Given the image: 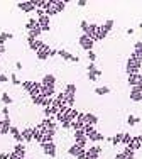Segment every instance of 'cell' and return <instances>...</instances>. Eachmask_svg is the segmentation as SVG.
<instances>
[{"instance_id":"8","label":"cell","mask_w":142,"mask_h":159,"mask_svg":"<svg viewBox=\"0 0 142 159\" xmlns=\"http://www.w3.org/2000/svg\"><path fill=\"white\" fill-rule=\"evenodd\" d=\"M0 124H2V130H0V135L10 134V127H12V124H10V117H3V120H0Z\"/></svg>"},{"instance_id":"52","label":"cell","mask_w":142,"mask_h":159,"mask_svg":"<svg viewBox=\"0 0 142 159\" xmlns=\"http://www.w3.org/2000/svg\"><path fill=\"white\" fill-rule=\"evenodd\" d=\"M7 81H9V76H5V75L0 73V83H7Z\"/></svg>"},{"instance_id":"1","label":"cell","mask_w":142,"mask_h":159,"mask_svg":"<svg viewBox=\"0 0 142 159\" xmlns=\"http://www.w3.org/2000/svg\"><path fill=\"white\" fill-rule=\"evenodd\" d=\"M140 64L137 59L134 58H129V61H127V66H125V71L127 75H139V70H140Z\"/></svg>"},{"instance_id":"20","label":"cell","mask_w":142,"mask_h":159,"mask_svg":"<svg viewBox=\"0 0 142 159\" xmlns=\"http://www.w3.org/2000/svg\"><path fill=\"white\" fill-rule=\"evenodd\" d=\"M58 56H61L63 59H66V61H73L74 56L71 54V52H68L66 49H58Z\"/></svg>"},{"instance_id":"9","label":"cell","mask_w":142,"mask_h":159,"mask_svg":"<svg viewBox=\"0 0 142 159\" xmlns=\"http://www.w3.org/2000/svg\"><path fill=\"white\" fill-rule=\"evenodd\" d=\"M41 95L44 98H54L56 97V88L54 86H41Z\"/></svg>"},{"instance_id":"53","label":"cell","mask_w":142,"mask_h":159,"mask_svg":"<svg viewBox=\"0 0 142 159\" xmlns=\"http://www.w3.org/2000/svg\"><path fill=\"white\" fill-rule=\"evenodd\" d=\"M115 159H125V154L120 151V152H117V154H115Z\"/></svg>"},{"instance_id":"49","label":"cell","mask_w":142,"mask_h":159,"mask_svg":"<svg viewBox=\"0 0 142 159\" xmlns=\"http://www.w3.org/2000/svg\"><path fill=\"white\" fill-rule=\"evenodd\" d=\"M76 120H80V122H85V113H83V112H78Z\"/></svg>"},{"instance_id":"18","label":"cell","mask_w":142,"mask_h":159,"mask_svg":"<svg viewBox=\"0 0 142 159\" xmlns=\"http://www.w3.org/2000/svg\"><path fill=\"white\" fill-rule=\"evenodd\" d=\"M32 137H34V141H36V142L42 144V137H44V135H42V132H41L39 129H37V125L32 129Z\"/></svg>"},{"instance_id":"24","label":"cell","mask_w":142,"mask_h":159,"mask_svg":"<svg viewBox=\"0 0 142 159\" xmlns=\"http://www.w3.org/2000/svg\"><path fill=\"white\" fill-rule=\"evenodd\" d=\"M36 27H39V24H37V19H29L27 24H25V29L31 32L32 29H36Z\"/></svg>"},{"instance_id":"61","label":"cell","mask_w":142,"mask_h":159,"mask_svg":"<svg viewBox=\"0 0 142 159\" xmlns=\"http://www.w3.org/2000/svg\"><path fill=\"white\" fill-rule=\"evenodd\" d=\"M3 52H5V46H2V44H0V56H2Z\"/></svg>"},{"instance_id":"62","label":"cell","mask_w":142,"mask_h":159,"mask_svg":"<svg viewBox=\"0 0 142 159\" xmlns=\"http://www.w3.org/2000/svg\"><path fill=\"white\" fill-rule=\"evenodd\" d=\"M20 159H27V157H20Z\"/></svg>"},{"instance_id":"35","label":"cell","mask_w":142,"mask_h":159,"mask_svg":"<svg viewBox=\"0 0 142 159\" xmlns=\"http://www.w3.org/2000/svg\"><path fill=\"white\" fill-rule=\"evenodd\" d=\"M2 103H3V105H10V103H12V97H10L7 92L2 93Z\"/></svg>"},{"instance_id":"12","label":"cell","mask_w":142,"mask_h":159,"mask_svg":"<svg viewBox=\"0 0 142 159\" xmlns=\"http://www.w3.org/2000/svg\"><path fill=\"white\" fill-rule=\"evenodd\" d=\"M41 85L42 86H54L56 85V76L54 75H46V76L42 78V81H41Z\"/></svg>"},{"instance_id":"31","label":"cell","mask_w":142,"mask_h":159,"mask_svg":"<svg viewBox=\"0 0 142 159\" xmlns=\"http://www.w3.org/2000/svg\"><path fill=\"white\" fill-rule=\"evenodd\" d=\"M80 149H81V147L78 146V144H73V146L68 149V154H69V156H74V157H76V156H78V151H80Z\"/></svg>"},{"instance_id":"57","label":"cell","mask_w":142,"mask_h":159,"mask_svg":"<svg viewBox=\"0 0 142 159\" xmlns=\"http://www.w3.org/2000/svg\"><path fill=\"white\" fill-rule=\"evenodd\" d=\"M9 159H20V157H19L17 154H16V152H14V151H12V152L9 154Z\"/></svg>"},{"instance_id":"7","label":"cell","mask_w":142,"mask_h":159,"mask_svg":"<svg viewBox=\"0 0 142 159\" xmlns=\"http://www.w3.org/2000/svg\"><path fill=\"white\" fill-rule=\"evenodd\" d=\"M127 147L132 151H139L142 149V142H140V135H132V141L127 144Z\"/></svg>"},{"instance_id":"58","label":"cell","mask_w":142,"mask_h":159,"mask_svg":"<svg viewBox=\"0 0 142 159\" xmlns=\"http://www.w3.org/2000/svg\"><path fill=\"white\" fill-rule=\"evenodd\" d=\"M0 159H9V154H7V152H0Z\"/></svg>"},{"instance_id":"43","label":"cell","mask_w":142,"mask_h":159,"mask_svg":"<svg viewBox=\"0 0 142 159\" xmlns=\"http://www.w3.org/2000/svg\"><path fill=\"white\" fill-rule=\"evenodd\" d=\"M10 134H12V137H14V139H16V137H17V135H19V134H20V130H19V129H17V127H14V125H12V127H10Z\"/></svg>"},{"instance_id":"21","label":"cell","mask_w":142,"mask_h":159,"mask_svg":"<svg viewBox=\"0 0 142 159\" xmlns=\"http://www.w3.org/2000/svg\"><path fill=\"white\" fill-rule=\"evenodd\" d=\"M66 3H68V0H54V7H56V10H58V14L64 10Z\"/></svg>"},{"instance_id":"3","label":"cell","mask_w":142,"mask_h":159,"mask_svg":"<svg viewBox=\"0 0 142 159\" xmlns=\"http://www.w3.org/2000/svg\"><path fill=\"white\" fill-rule=\"evenodd\" d=\"M78 41H80V46L83 48L85 51H93V44H95V43H93V41L90 39L87 34H81L80 39H78Z\"/></svg>"},{"instance_id":"16","label":"cell","mask_w":142,"mask_h":159,"mask_svg":"<svg viewBox=\"0 0 142 159\" xmlns=\"http://www.w3.org/2000/svg\"><path fill=\"white\" fill-rule=\"evenodd\" d=\"M98 122V117L95 113H85V124H90V125H96Z\"/></svg>"},{"instance_id":"29","label":"cell","mask_w":142,"mask_h":159,"mask_svg":"<svg viewBox=\"0 0 142 159\" xmlns=\"http://www.w3.org/2000/svg\"><path fill=\"white\" fill-rule=\"evenodd\" d=\"M83 127H85V122H80V120H73L71 122V129L73 130H83Z\"/></svg>"},{"instance_id":"5","label":"cell","mask_w":142,"mask_h":159,"mask_svg":"<svg viewBox=\"0 0 142 159\" xmlns=\"http://www.w3.org/2000/svg\"><path fill=\"white\" fill-rule=\"evenodd\" d=\"M17 7L22 10V12H25V14L36 12V7H34V3H32L31 0H27V2H19V3H17Z\"/></svg>"},{"instance_id":"4","label":"cell","mask_w":142,"mask_h":159,"mask_svg":"<svg viewBox=\"0 0 142 159\" xmlns=\"http://www.w3.org/2000/svg\"><path fill=\"white\" fill-rule=\"evenodd\" d=\"M41 147H42V152L46 156L56 157V144L54 142H44V144H41Z\"/></svg>"},{"instance_id":"46","label":"cell","mask_w":142,"mask_h":159,"mask_svg":"<svg viewBox=\"0 0 142 159\" xmlns=\"http://www.w3.org/2000/svg\"><path fill=\"white\" fill-rule=\"evenodd\" d=\"M10 81H12L14 85H22V81H20V80H19V78L16 76V75H12V78H10Z\"/></svg>"},{"instance_id":"27","label":"cell","mask_w":142,"mask_h":159,"mask_svg":"<svg viewBox=\"0 0 142 159\" xmlns=\"http://www.w3.org/2000/svg\"><path fill=\"white\" fill-rule=\"evenodd\" d=\"M122 152L125 154V159H134L135 157V151H132V149H129V147H124V149H122Z\"/></svg>"},{"instance_id":"50","label":"cell","mask_w":142,"mask_h":159,"mask_svg":"<svg viewBox=\"0 0 142 159\" xmlns=\"http://www.w3.org/2000/svg\"><path fill=\"white\" fill-rule=\"evenodd\" d=\"M80 27H81V29H83V32H85V31H87V29H88V22H87V20H81V24H80Z\"/></svg>"},{"instance_id":"23","label":"cell","mask_w":142,"mask_h":159,"mask_svg":"<svg viewBox=\"0 0 142 159\" xmlns=\"http://www.w3.org/2000/svg\"><path fill=\"white\" fill-rule=\"evenodd\" d=\"M9 39H14V34L12 32H0V44H5V41H9Z\"/></svg>"},{"instance_id":"59","label":"cell","mask_w":142,"mask_h":159,"mask_svg":"<svg viewBox=\"0 0 142 159\" xmlns=\"http://www.w3.org/2000/svg\"><path fill=\"white\" fill-rule=\"evenodd\" d=\"M16 70H17V71H19V70H22V63H20V61H17V63H16Z\"/></svg>"},{"instance_id":"48","label":"cell","mask_w":142,"mask_h":159,"mask_svg":"<svg viewBox=\"0 0 142 159\" xmlns=\"http://www.w3.org/2000/svg\"><path fill=\"white\" fill-rule=\"evenodd\" d=\"M36 14H37V19L42 17V16H46V12H44L42 9H36Z\"/></svg>"},{"instance_id":"2","label":"cell","mask_w":142,"mask_h":159,"mask_svg":"<svg viewBox=\"0 0 142 159\" xmlns=\"http://www.w3.org/2000/svg\"><path fill=\"white\" fill-rule=\"evenodd\" d=\"M73 137H74V144H78V146H80V147H85V149H87V142H88V137H87V135H85V132H83V130H74Z\"/></svg>"},{"instance_id":"32","label":"cell","mask_w":142,"mask_h":159,"mask_svg":"<svg viewBox=\"0 0 142 159\" xmlns=\"http://www.w3.org/2000/svg\"><path fill=\"white\" fill-rule=\"evenodd\" d=\"M130 58H134L139 63H142V49H134V52L130 54Z\"/></svg>"},{"instance_id":"37","label":"cell","mask_w":142,"mask_h":159,"mask_svg":"<svg viewBox=\"0 0 142 159\" xmlns=\"http://www.w3.org/2000/svg\"><path fill=\"white\" fill-rule=\"evenodd\" d=\"M139 120L140 119H137V117H134V115L127 117V124H129V125H137V124H139Z\"/></svg>"},{"instance_id":"47","label":"cell","mask_w":142,"mask_h":159,"mask_svg":"<svg viewBox=\"0 0 142 159\" xmlns=\"http://www.w3.org/2000/svg\"><path fill=\"white\" fill-rule=\"evenodd\" d=\"M87 70H88V73H91V71H96V66H95V63H90L88 66H87Z\"/></svg>"},{"instance_id":"42","label":"cell","mask_w":142,"mask_h":159,"mask_svg":"<svg viewBox=\"0 0 142 159\" xmlns=\"http://www.w3.org/2000/svg\"><path fill=\"white\" fill-rule=\"evenodd\" d=\"M53 100H54V98H44L42 107H44V108H46V107H51V105H53Z\"/></svg>"},{"instance_id":"11","label":"cell","mask_w":142,"mask_h":159,"mask_svg":"<svg viewBox=\"0 0 142 159\" xmlns=\"http://www.w3.org/2000/svg\"><path fill=\"white\" fill-rule=\"evenodd\" d=\"M88 137V141H91V142H100V141H105V135L103 134H100V132H96V130H93L91 134H88L87 135Z\"/></svg>"},{"instance_id":"44","label":"cell","mask_w":142,"mask_h":159,"mask_svg":"<svg viewBox=\"0 0 142 159\" xmlns=\"http://www.w3.org/2000/svg\"><path fill=\"white\" fill-rule=\"evenodd\" d=\"M130 93H142V85H135V86H132Z\"/></svg>"},{"instance_id":"60","label":"cell","mask_w":142,"mask_h":159,"mask_svg":"<svg viewBox=\"0 0 142 159\" xmlns=\"http://www.w3.org/2000/svg\"><path fill=\"white\" fill-rule=\"evenodd\" d=\"M87 5V2H85V0H80V2H78V7H85Z\"/></svg>"},{"instance_id":"26","label":"cell","mask_w":142,"mask_h":159,"mask_svg":"<svg viewBox=\"0 0 142 159\" xmlns=\"http://www.w3.org/2000/svg\"><path fill=\"white\" fill-rule=\"evenodd\" d=\"M100 76H102V71H100V70H96V71H91V73H88V80H90V81H96V80H98Z\"/></svg>"},{"instance_id":"17","label":"cell","mask_w":142,"mask_h":159,"mask_svg":"<svg viewBox=\"0 0 142 159\" xmlns=\"http://www.w3.org/2000/svg\"><path fill=\"white\" fill-rule=\"evenodd\" d=\"M64 93H66V97H74L76 95V85L68 83V85L64 86Z\"/></svg>"},{"instance_id":"45","label":"cell","mask_w":142,"mask_h":159,"mask_svg":"<svg viewBox=\"0 0 142 159\" xmlns=\"http://www.w3.org/2000/svg\"><path fill=\"white\" fill-rule=\"evenodd\" d=\"M88 59H90V63H95L96 61V54L93 51H88Z\"/></svg>"},{"instance_id":"40","label":"cell","mask_w":142,"mask_h":159,"mask_svg":"<svg viewBox=\"0 0 142 159\" xmlns=\"http://www.w3.org/2000/svg\"><path fill=\"white\" fill-rule=\"evenodd\" d=\"M130 100L132 102H142V93H130Z\"/></svg>"},{"instance_id":"33","label":"cell","mask_w":142,"mask_h":159,"mask_svg":"<svg viewBox=\"0 0 142 159\" xmlns=\"http://www.w3.org/2000/svg\"><path fill=\"white\" fill-rule=\"evenodd\" d=\"M32 86H34V81H31V80H25V81H22V88H24L27 93L32 90Z\"/></svg>"},{"instance_id":"41","label":"cell","mask_w":142,"mask_h":159,"mask_svg":"<svg viewBox=\"0 0 142 159\" xmlns=\"http://www.w3.org/2000/svg\"><path fill=\"white\" fill-rule=\"evenodd\" d=\"M76 159H87V149H85V147H81V149L78 151V156H76Z\"/></svg>"},{"instance_id":"34","label":"cell","mask_w":142,"mask_h":159,"mask_svg":"<svg viewBox=\"0 0 142 159\" xmlns=\"http://www.w3.org/2000/svg\"><path fill=\"white\" fill-rule=\"evenodd\" d=\"M122 135H124V132H122V134H115L113 137L110 139V142L113 144V146H118V144H122Z\"/></svg>"},{"instance_id":"10","label":"cell","mask_w":142,"mask_h":159,"mask_svg":"<svg viewBox=\"0 0 142 159\" xmlns=\"http://www.w3.org/2000/svg\"><path fill=\"white\" fill-rule=\"evenodd\" d=\"M41 34H42V29H41V27L32 29V31L27 34V44H32L36 39H39V36H41Z\"/></svg>"},{"instance_id":"14","label":"cell","mask_w":142,"mask_h":159,"mask_svg":"<svg viewBox=\"0 0 142 159\" xmlns=\"http://www.w3.org/2000/svg\"><path fill=\"white\" fill-rule=\"evenodd\" d=\"M49 51H51V48H49V46H46L44 49L37 51V52H36L37 59H39V61H44V59H47V58H49Z\"/></svg>"},{"instance_id":"36","label":"cell","mask_w":142,"mask_h":159,"mask_svg":"<svg viewBox=\"0 0 142 159\" xmlns=\"http://www.w3.org/2000/svg\"><path fill=\"white\" fill-rule=\"evenodd\" d=\"M130 141H132V134H129V132H124V135H122V144L127 146Z\"/></svg>"},{"instance_id":"28","label":"cell","mask_w":142,"mask_h":159,"mask_svg":"<svg viewBox=\"0 0 142 159\" xmlns=\"http://www.w3.org/2000/svg\"><path fill=\"white\" fill-rule=\"evenodd\" d=\"M140 75V73H139ZM139 75H129V85L130 86H135V85H139Z\"/></svg>"},{"instance_id":"15","label":"cell","mask_w":142,"mask_h":159,"mask_svg":"<svg viewBox=\"0 0 142 159\" xmlns=\"http://www.w3.org/2000/svg\"><path fill=\"white\" fill-rule=\"evenodd\" d=\"M29 48H31L34 52H37V51H41V49H44V48H46V44H44L41 39H36L32 44H29Z\"/></svg>"},{"instance_id":"22","label":"cell","mask_w":142,"mask_h":159,"mask_svg":"<svg viewBox=\"0 0 142 159\" xmlns=\"http://www.w3.org/2000/svg\"><path fill=\"white\" fill-rule=\"evenodd\" d=\"M113 24H115V22H113V19H108V20L105 22V24L102 25V31L108 34V32L112 31V29H113Z\"/></svg>"},{"instance_id":"56","label":"cell","mask_w":142,"mask_h":159,"mask_svg":"<svg viewBox=\"0 0 142 159\" xmlns=\"http://www.w3.org/2000/svg\"><path fill=\"white\" fill-rule=\"evenodd\" d=\"M134 49H142V41H137V43L134 44Z\"/></svg>"},{"instance_id":"39","label":"cell","mask_w":142,"mask_h":159,"mask_svg":"<svg viewBox=\"0 0 142 159\" xmlns=\"http://www.w3.org/2000/svg\"><path fill=\"white\" fill-rule=\"evenodd\" d=\"M93 130H95V125H90V124H85V127H83V132H85V135L91 134Z\"/></svg>"},{"instance_id":"25","label":"cell","mask_w":142,"mask_h":159,"mask_svg":"<svg viewBox=\"0 0 142 159\" xmlns=\"http://www.w3.org/2000/svg\"><path fill=\"white\" fill-rule=\"evenodd\" d=\"M37 24H39V27H47V25H51L49 24V17H47V16L39 17V19H37Z\"/></svg>"},{"instance_id":"30","label":"cell","mask_w":142,"mask_h":159,"mask_svg":"<svg viewBox=\"0 0 142 159\" xmlns=\"http://www.w3.org/2000/svg\"><path fill=\"white\" fill-rule=\"evenodd\" d=\"M95 93L96 95H107V93H110V88L108 86H98V88H95Z\"/></svg>"},{"instance_id":"19","label":"cell","mask_w":142,"mask_h":159,"mask_svg":"<svg viewBox=\"0 0 142 159\" xmlns=\"http://www.w3.org/2000/svg\"><path fill=\"white\" fill-rule=\"evenodd\" d=\"M22 137H24V142H31L34 141V137H32V129H24V130L20 132Z\"/></svg>"},{"instance_id":"54","label":"cell","mask_w":142,"mask_h":159,"mask_svg":"<svg viewBox=\"0 0 142 159\" xmlns=\"http://www.w3.org/2000/svg\"><path fill=\"white\" fill-rule=\"evenodd\" d=\"M53 56H58V49H53V48H51V51H49V58H53Z\"/></svg>"},{"instance_id":"6","label":"cell","mask_w":142,"mask_h":159,"mask_svg":"<svg viewBox=\"0 0 142 159\" xmlns=\"http://www.w3.org/2000/svg\"><path fill=\"white\" fill-rule=\"evenodd\" d=\"M98 31H100V25H96V24H88V29H87L83 34H87L90 39L95 43V37H96V34H98Z\"/></svg>"},{"instance_id":"38","label":"cell","mask_w":142,"mask_h":159,"mask_svg":"<svg viewBox=\"0 0 142 159\" xmlns=\"http://www.w3.org/2000/svg\"><path fill=\"white\" fill-rule=\"evenodd\" d=\"M42 102H44V97H42V95H37V97L32 98V103H34V105H39V107H42Z\"/></svg>"},{"instance_id":"51","label":"cell","mask_w":142,"mask_h":159,"mask_svg":"<svg viewBox=\"0 0 142 159\" xmlns=\"http://www.w3.org/2000/svg\"><path fill=\"white\" fill-rule=\"evenodd\" d=\"M2 113H3V117H10L9 115V107H7V105H5V107H2Z\"/></svg>"},{"instance_id":"55","label":"cell","mask_w":142,"mask_h":159,"mask_svg":"<svg viewBox=\"0 0 142 159\" xmlns=\"http://www.w3.org/2000/svg\"><path fill=\"white\" fill-rule=\"evenodd\" d=\"M61 127L63 129H71V122H61Z\"/></svg>"},{"instance_id":"13","label":"cell","mask_w":142,"mask_h":159,"mask_svg":"<svg viewBox=\"0 0 142 159\" xmlns=\"http://www.w3.org/2000/svg\"><path fill=\"white\" fill-rule=\"evenodd\" d=\"M14 152H16L19 157H25V146H24V142H17L16 146H14Z\"/></svg>"}]
</instances>
